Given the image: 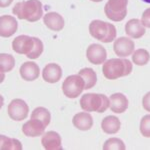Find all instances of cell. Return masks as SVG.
<instances>
[{
  "instance_id": "5bb4252c",
  "label": "cell",
  "mask_w": 150,
  "mask_h": 150,
  "mask_svg": "<svg viewBox=\"0 0 150 150\" xmlns=\"http://www.w3.org/2000/svg\"><path fill=\"white\" fill-rule=\"evenodd\" d=\"M19 72H20V76L22 77L23 80L33 81L39 77L40 69L35 62L27 61L21 65Z\"/></svg>"
},
{
  "instance_id": "4316f807",
  "label": "cell",
  "mask_w": 150,
  "mask_h": 150,
  "mask_svg": "<svg viewBox=\"0 0 150 150\" xmlns=\"http://www.w3.org/2000/svg\"><path fill=\"white\" fill-rule=\"evenodd\" d=\"M34 39V47H33L32 51L29 53L28 55H26L29 59H36L42 54L43 49H44V46H43V43L39 38L37 37H33Z\"/></svg>"
},
{
  "instance_id": "5b68a950",
  "label": "cell",
  "mask_w": 150,
  "mask_h": 150,
  "mask_svg": "<svg viewBox=\"0 0 150 150\" xmlns=\"http://www.w3.org/2000/svg\"><path fill=\"white\" fill-rule=\"evenodd\" d=\"M128 0H108L104 6V12L110 20L119 22L126 17Z\"/></svg>"
},
{
  "instance_id": "d6986e66",
  "label": "cell",
  "mask_w": 150,
  "mask_h": 150,
  "mask_svg": "<svg viewBox=\"0 0 150 150\" xmlns=\"http://www.w3.org/2000/svg\"><path fill=\"white\" fill-rule=\"evenodd\" d=\"M43 22L53 31H61L64 27V19L57 12H49L43 16Z\"/></svg>"
},
{
  "instance_id": "8992f818",
  "label": "cell",
  "mask_w": 150,
  "mask_h": 150,
  "mask_svg": "<svg viewBox=\"0 0 150 150\" xmlns=\"http://www.w3.org/2000/svg\"><path fill=\"white\" fill-rule=\"evenodd\" d=\"M85 87V83L79 74L70 75L66 77L62 84V91L68 98H76L82 93Z\"/></svg>"
},
{
  "instance_id": "ac0fdd59",
  "label": "cell",
  "mask_w": 150,
  "mask_h": 150,
  "mask_svg": "<svg viewBox=\"0 0 150 150\" xmlns=\"http://www.w3.org/2000/svg\"><path fill=\"white\" fill-rule=\"evenodd\" d=\"M72 123L77 129L86 131V130L91 129L93 126V118L89 113L85 112H79L74 115Z\"/></svg>"
},
{
  "instance_id": "9c48e42d",
  "label": "cell",
  "mask_w": 150,
  "mask_h": 150,
  "mask_svg": "<svg viewBox=\"0 0 150 150\" xmlns=\"http://www.w3.org/2000/svg\"><path fill=\"white\" fill-rule=\"evenodd\" d=\"M86 57L88 61L92 64L99 65L105 62L107 57L106 49L100 44H91L86 50Z\"/></svg>"
},
{
  "instance_id": "7c38bea8",
  "label": "cell",
  "mask_w": 150,
  "mask_h": 150,
  "mask_svg": "<svg viewBox=\"0 0 150 150\" xmlns=\"http://www.w3.org/2000/svg\"><path fill=\"white\" fill-rule=\"evenodd\" d=\"M41 143L46 150H62L61 136L55 131H48L44 133L41 138Z\"/></svg>"
},
{
  "instance_id": "cb8c5ba5",
  "label": "cell",
  "mask_w": 150,
  "mask_h": 150,
  "mask_svg": "<svg viewBox=\"0 0 150 150\" xmlns=\"http://www.w3.org/2000/svg\"><path fill=\"white\" fill-rule=\"evenodd\" d=\"M15 65V60L14 57L10 54L6 53H1L0 54V70L2 73H6L13 69Z\"/></svg>"
},
{
  "instance_id": "83f0119b",
  "label": "cell",
  "mask_w": 150,
  "mask_h": 150,
  "mask_svg": "<svg viewBox=\"0 0 150 150\" xmlns=\"http://www.w3.org/2000/svg\"><path fill=\"white\" fill-rule=\"evenodd\" d=\"M140 132L142 136L150 137V114L143 116V118L140 121Z\"/></svg>"
},
{
  "instance_id": "603a6c76",
  "label": "cell",
  "mask_w": 150,
  "mask_h": 150,
  "mask_svg": "<svg viewBox=\"0 0 150 150\" xmlns=\"http://www.w3.org/2000/svg\"><path fill=\"white\" fill-rule=\"evenodd\" d=\"M150 54L147 50L145 49H137L133 52L132 55V61L134 64L138 66H144L149 62Z\"/></svg>"
},
{
  "instance_id": "3957f363",
  "label": "cell",
  "mask_w": 150,
  "mask_h": 150,
  "mask_svg": "<svg viewBox=\"0 0 150 150\" xmlns=\"http://www.w3.org/2000/svg\"><path fill=\"white\" fill-rule=\"evenodd\" d=\"M110 105V100L104 94L100 93H86L80 99L81 108L86 112L103 113Z\"/></svg>"
},
{
  "instance_id": "44dd1931",
  "label": "cell",
  "mask_w": 150,
  "mask_h": 150,
  "mask_svg": "<svg viewBox=\"0 0 150 150\" xmlns=\"http://www.w3.org/2000/svg\"><path fill=\"white\" fill-rule=\"evenodd\" d=\"M82 77L85 83L84 89H90L95 86L96 82H97V75L96 72L91 68H83L79 71L78 73Z\"/></svg>"
},
{
  "instance_id": "e0dca14e",
  "label": "cell",
  "mask_w": 150,
  "mask_h": 150,
  "mask_svg": "<svg viewBox=\"0 0 150 150\" xmlns=\"http://www.w3.org/2000/svg\"><path fill=\"white\" fill-rule=\"evenodd\" d=\"M110 109L114 113H123L128 108V99L122 93H114L110 96Z\"/></svg>"
},
{
  "instance_id": "30bf717a",
  "label": "cell",
  "mask_w": 150,
  "mask_h": 150,
  "mask_svg": "<svg viewBox=\"0 0 150 150\" xmlns=\"http://www.w3.org/2000/svg\"><path fill=\"white\" fill-rule=\"evenodd\" d=\"M134 41L126 37H120L114 41L113 49L116 55L120 57H127L134 52Z\"/></svg>"
},
{
  "instance_id": "8fae6325",
  "label": "cell",
  "mask_w": 150,
  "mask_h": 150,
  "mask_svg": "<svg viewBox=\"0 0 150 150\" xmlns=\"http://www.w3.org/2000/svg\"><path fill=\"white\" fill-rule=\"evenodd\" d=\"M17 20L10 15H2L0 17V35L2 37H10L17 31Z\"/></svg>"
},
{
  "instance_id": "484cf974",
  "label": "cell",
  "mask_w": 150,
  "mask_h": 150,
  "mask_svg": "<svg viewBox=\"0 0 150 150\" xmlns=\"http://www.w3.org/2000/svg\"><path fill=\"white\" fill-rule=\"evenodd\" d=\"M104 150H124L125 145L123 143V141L119 138H109L106 140L105 143L103 145Z\"/></svg>"
},
{
  "instance_id": "ffe728a7",
  "label": "cell",
  "mask_w": 150,
  "mask_h": 150,
  "mask_svg": "<svg viewBox=\"0 0 150 150\" xmlns=\"http://www.w3.org/2000/svg\"><path fill=\"white\" fill-rule=\"evenodd\" d=\"M121 123L116 116H107L101 122V128L107 134H115L119 131Z\"/></svg>"
},
{
  "instance_id": "d6a6232c",
  "label": "cell",
  "mask_w": 150,
  "mask_h": 150,
  "mask_svg": "<svg viewBox=\"0 0 150 150\" xmlns=\"http://www.w3.org/2000/svg\"><path fill=\"white\" fill-rule=\"evenodd\" d=\"M91 1H93V2H100V1H102V0H91Z\"/></svg>"
},
{
  "instance_id": "f1b7e54d",
  "label": "cell",
  "mask_w": 150,
  "mask_h": 150,
  "mask_svg": "<svg viewBox=\"0 0 150 150\" xmlns=\"http://www.w3.org/2000/svg\"><path fill=\"white\" fill-rule=\"evenodd\" d=\"M141 22L145 27L150 28V8H147L146 10L143 12L142 18H141Z\"/></svg>"
},
{
  "instance_id": "1f68e13d",
  "label": "cell",
  "mask_w": 150,
  "mask_h": 150,
  "mask_svg": "<svg viewBox=\"0 0 150 150\" xmlns=\"http://www.w3.org/2000/svg\"><path fill=\"white\" fill-rule=\"evenodd\" d=\"M143 2H145V3H150V0H142Z\"/></svg>"
},
{
  "instance_id": "277c9868",
  "label": "cell",
  "mask_w": 150,
  "mask_h": 150,
  "mask_svg": "<svg viewBox=\"0 0 150 150\" xmlns=\"http://www.w3.org/2000/svg\"><path fill=\"white\" fill-rule=\"evenodd\" d=\"M89 33L93 38L103 43H110L116 38L115 26L102 20L91 21L89 24Z\"/></svg>"
},
{
  "instance_id": "7a4b0ae2",
  "label": "cell",
  "mask_w": 150,
  "mask_h": 150,
  "mask_svg": "<svg viewBox=\"0 0 150 150\" xmlns=\"http://www.w3.org/2000/svg\"><path fill=\"white\" fill-rule=\"evenodd\" d=\"M132 71V63L124 58H112L103 64L102 72L105 78L115 80L123 76H127Z\"/></svg>"
},
{
  "instance_id": "2e32d148",
  "label": "cell",
  "mask_w": 150,
  "mask_h": 150,
  "mask_svg": "<svg viewBox=\"0 0 150 150\" xmlns=\"http://www.w3.org/2000/svg\"><path fill=\"white\" fill-rule=\"evenodd\" d=\"M125 32L134 39L141 38L145 34V27L139 19H130L125 25Z\"/></svg>"
},
{
  "instance_id": "f546056e",
  "label": "cell",
  "mask_w": 150,
  "mask_h": 150,
  "mask_svg": "<svg viewBox=\"0 0 150 150\" xmlns=\"http://www.w3.org/2000/svg\"><path fill=\"white\" fill-rule=\"evenodd\" d=\"M142 105H143V108L145 110L150 112V91L147 92L143 96V99H142Z\"/></svg>"
},
{
  "instance_id": "52a82bcc",
  "label": "cell",
  "mask_w": 150,
  "mask_h": 150,
  "mask_svg": "<svg viewBox=\"0 0 150 150\" xmlns=\"http://www.w3.org/2000/svg\"><path fill=\"white\" fill-rule=\"evenodd\" d=\"M29 107L22 99H14L8 105V115L15 121L24 120L28 116Z\"/></svg>"
},
{
  "instance_id": "4fadbf2b",
  "label": "cell",
  "mask_w": 150,
  "mask_h": 150,
  "mask_svg": "<svg viewBox=\"0 0 150 150\" xmlns=\"http://www.w3.org/2000/svg\"><path fill=\"white\" fill-rule=\"evenodd\" d=\"M45 127L46 126L42 121L31 118V120L24 123V125L22 126V131L28 137H37L41 136L44 133Z\"/></svg>"
},
{
  "instance_id": "6da1fadb",
  "label": "cell",
  "mask_w": 150,
  "mask_h": 150,
  "mask_svg": "<svg viewBox=\"0 0 150 150\" xmlns=\"http://www.w3.org/2000/svg\"><path fill=\"white\" fill-rule=\"evenodd\" d=\"M12 12L21 20L24 19L29 22H36L43 16L42 3L39 0L18 2L12 9Z\"/></svg>"
},
{
  "instance_id": "d4e9b609",
  "label": "cell",
  "mask_w": 150,
  "mask_h": 150,
  "mask_svg": "<svg viewBox=\"0 0 150 150\" xmlns=\"http://www.w3.org/2000/svg\"><path fill=\"white\" fill-rule=\"evenodd\" d=\"M31 118L32 119H38L40 121H42L45 124V126L49 125L50 119H51V115L50 112L46 108L44 107H37L33 110V112L31 113Z\"/></svg>"
},
{
  "instance_id": "7402d4cb",
  "label": "cell",
  "mask_w": 150,
  "mask_h": 150,
  "mask_svg": "<svg viewBox=\"0 0 150 150\" xmlns=\"http://www.w3.org/2000/svg\"><path fill=\"white\" fill-rule=\"evenodd\" d=\"M0 141H1V149L2 150H21L22 149V144L17 139L9 138L7 136L1 135L0 136Z\"/></svg>"
},
{
  "instance_id": "9a60e30c",
  "label": "cell",
  "mask_w": 150,
  "mask_h": 150,
  "mask_svg": "<svg viewBox=\"0 0 150 150\" xmlns=\"http://www.w3.org/2000/svg\"><path fill=\"white\" fill-rule=\"evenodd\" d=\"M62 68L56 63H49L44 67L42 77L48 83H56L61 79Z\"/></svg>"
},
{
  "instance_id": "ba28073f",
  "label": "cell",
  "mask_w": 150,
  "mask_h": 150,
  "mask_svg": "<svg viewBox=\"0 0 150 150\" xmlns=\"http://www.w3.org/2000/svg\"><path fill=\"white\" fill-rule=\"evenodd\" d=\"M33 47H34V39L33 37L27 35L17 36L12 41V49L18 54L28 55L32 51Z\"/></svg>"
},
{
  "instance_id": "4dcf8cb0",
  "label": "cell",
  "mask_w": 150,
  "mask_h": 150,
  "mask_svg": "<svg viewBox=\"0 0 150 150\" xmlns=\"http://www.w3.org/2000/svg\"><path fill=\"white\" fill-rule=\"evenodd\" d=\"M13 2V0H0V6L3 7H8L10 4Z\"/></svg>"
}]
</instances>
